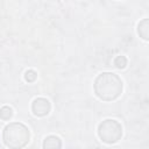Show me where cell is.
Listing matches in <instances>:
<instances>
[{
    "mask_svg": "<svg viewBox=\"0 0 149 149\" xmlns=\"http://www.w3.org/2000/svg\"><path fill=\"white\" fill-rule=\"evenodd\" d=\"M122 88L123 84L121 78L113 72L100 73L93 83L94 94L102 101L115 100L121 94Z\"/></svg>",
    "mask_w": 149,
    "mask_h": 149,
    "instance_id": "1",
    "label": "cell"
},
{
    "mask_svg": "<svg viewBox=\"0 0 149 149\" xmlns=\"http://www.w3.org/2000/svg\"><path fill=\"white\" fill-rule=\"evenodd\" d=\"M30 133L27 126L21 122H10L8 123L2 132L3 143L8 148L17 149L23 148L29 142Z\"/></svg>",
    "mask_w": 149,
    "mask_h": 149,
    "instance_id": "2",
    "label": "cell"
},
{
    "mask_svg": "<svg viewBox=\"0 0 149 149\" xmlns=\"http://www.w3.org/2000/svg\"><path fill=\"white\" fill-rule=\"evenodd\" d=\"M98 135L100 140L107 144L116 143L122 136V126L119 121L113 119L104 120L98 126Z\"/></svg>",
    "mask_w": 149,
    "mask_h": 149,
    "instance_id": "3",
    "label": "cell"
},
{
    "mask_svg": "<svg viewBox=\"0 0 149 149\" xmlns=\"http://www.w3.org/2000/svg\"><path fill=\"white\" fill-rule=\"evenodd\" d=\"M50 109H51L50 101L45 98H36L31 102V112L36 116H40V118L45 116L49 114Z\"/></svg>",
    "mask_w": 149,
    "mask_h": 149,
    "instance_id": "4",
    "label": "cell"
},
{
    "mask_svg": "<svg viewBox=\"0 0 149 149\" xmlns=\"http://www.w3.org/2000/svg\"><path fill=\"white\" fill-rule=\"evenodd\" d=\"M62 147V141L58 136L56 135H49L44 139L43 142V148H50V149H55V148H61Z\"/></svg>",
    "mask_w": 149,
    "mask_h": 149,
    "instance_id": "5",
    "label": "cell"
},
{
    "mask_svg": "<svg viewBox=\"0 0 149 149\" xmlns=\"http://www.w3.org/2000/svg\"><path fill=\"white\" fill-rule=\"evenodd\" d=\"M137 33H139V35L143 38V40H148L149 37V22H148V19H143L140 23H139V26H137Z\"/></svg>",
    "mask_w": 149,
    "mask_h": 149,
    "instance_id": "6",
    "label": "cell"
},
{
    "mask_svg": "<svg viewBox=\"0 0 149 149\" xmlns=\"http://www.w3.org/2000/svg\"><path fill=\"white\" fill-rule=\"evenodd\" d=\"M13 116V109L9 106H2L0 108V118L5 121L9 120Z\"/></svg>",
    "mask_w": 149,
    "mask_h": 149,
    "instance_id": "7",
    "label": "cell"
},
{
    "mask_svg": "<svg viewBox=\"0 0 149 149\" xmlns=\"http://www.w3.org/2000/svg\"><path fill=\"white\" fill-rule=\"evenodd\" d=\"M114 65L118 68V69H125L126 65H127V58L125 56H118L115 59H114Z\"/></svg>",
    "mask_w": 149,
    "mask_h": 149,
    "instance_id": "8",
    "label": "cell"
},
{
    "mask_svg": "<svg viewBox=\"0 0 149 149\" xmlns=\"http://www.w3.org/2000/svg\"><path fill=\"white\" fill-rule=\"evenodd\" d=\"M36 78H37V73H36L34 70H27V71H26V73H24V79H26V81L33 83V81H35Z\"/></svg>",
    "mask_w": 149,
    "mask_h": 149,
    "instance_id": "9",
    "label": "cell"
}]
</instances>
